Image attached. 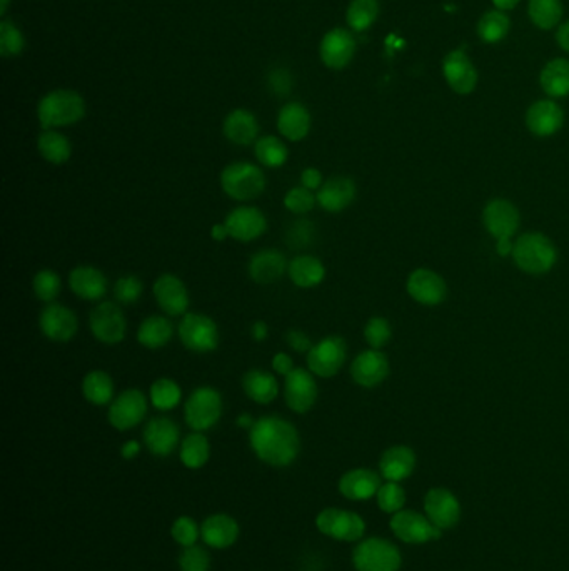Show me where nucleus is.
I'll return each instance as SVG.
<instances>
[{
    "instance_id": "obj_9",
    "label": "nucleus",
    "mask_w": 569,
    "mask_h": 571,
    "mask_svg": "<svg viewBox=\"0 0 569 571\" xmlns=\"http://www.w3.org/2000/svg\"><path fill=\"white\" fill-rule=\"evenodd\" d=\"M89 327L93 338L99 343L114 346L126 339L128 319L119 304L114 301H102L91 311Z\"/></svg>"
},
{
    "instance_id": "obj_35",
    "label": "nucleus",
    "mask_w": 569,
    "mask_h": 571,
    "mask_svg": "<svg viewBox=\"0 0 569 571\" xmlns=\"http://www.w3.org/2000/svg\"><path fill=\"white\" fill-rule=\"evenodd\" d=\"M174 336V325L165 316H149L140 323L138 341L147 350H161Z\"/></svg>"
},
{
    "instance_id": "obj_4",
    "label": "nucleus",
    "mask_w": 569,
    "mask_h": 571,
    "mask_svg": "<svg viewBox=\"0 0 569 571\" xmlns=\"http://www.w3.org/2000/svg\"><path fill=\"white\" fill-rule=\"evenodd\" d=\"M85 116V103L76 91H54L42 97L37 107V117L44 130L66 128Z\"/></svg>"
},
{
    "instance_id": "obj_63",
    "label": "nucleus",
    "mask_w": 569,
    "mask_h": 571,
    "mask_svg": "<svg viewBox=\"0 0 569 571\" xmlns=\"http://www.w3.org/2000/svg\"><path fill=\"white\" fill-rule=\"evenodd\" d=\"M256 421L253 420V416L249 415V413H244V415H241L239 418H237V426H241V428H253V424H254Z\"/></svg>"
},
{
    "instance_id": "obj_14",
    "label": "nucleus",
    "mask_w": 569,
    "mask_h": 571,
    "mask_svg": "<svg viewBox=\"0 0 569 571\" xmlns=\"http://www.w3.org/2000/svg\"><path fill=\"white\" fill-rule=\"evenodd\" d=\"M39 327L49 341L69 343L79 331V319L67 306L50 303L40 311Z\"/></svg>"
},
{
    "instance_id": "obj_33",
    "label": "nucleus",
    "mask_w": 569,
    "mask_h": 571,
    "mask_svg": "<svg viewBox=\"0 0 569 571\" xmlns=\"http://www.w3.org/2000/svg\"><path fill=\"white\" fill-rule=\"evenodd\" d=\"M414 467H416L414 451L403 444L386 450L381 456V461H379L381 475L387 481H395V483L411 477V473L414 471Z\"/></svg>"
},
{
    "instance_id": "obj_5",
    "label": "nucleus",
    "mask_w": 569,
    "mask_h": 571,
    "mask_svg": "<svg viewBox=\"0 0 569 571\" xmlns=\"http://www.w3.org/2000/svg\"><path fill=\"white\" fill-rule=\"evenodd\" d=\"M266 174L256 164L237 161L222 169V191L234 201L245 202L257 199L266 191Z\"/></svg>"
},
{
    "instance_id": "obj_24",
    "label": "nucleus",
    "mask_w": 569,
    "mask_h": 571,
    "mask_svg": "<svg viewBox=\"0 0 569 571\" xmlns=\"http://www.w3.org/2000/svg\"><path fill=\"white\" fill-rule=\"evenodd\" d=\"M289 263L278 249H262L249 261V276L256 284L269 286L288 274Z\"/></svg>"
},
{
    "instance_id": "obj_46",
    "label": "nucleus",
    "mask_w": 569,
    "mask_h": 571,
    "mask_svg": "<svg viewBox=\"0 0 569 571\" xmlns=\"http://www.w3.org/2000/svg\"><path fill=\"white\" fill-rule=\"evenodd\" d=\"M393 338L391 323L383 316H374L364 326V339L371 350H383Z\"/></svg>"
},
{
    "instance_id": "obj_44",
    "label": "nucleus",
    "mask_w": 569,
    "mask_h": 571,
    "mask_svg": "<svg viewBox=\"0 0 569 571\" xmlns=\"http://www.w3.org/2000/svg\"><path fill=\"white\" fill-rule=\"evenodd\" d=\"M379 15L378 0H352L349 4L348 23L358 32L369 29Z\"/></svg>"
},
{
    "instance_id": "obj_60",
    "label": "nucleus",
    "mask_w": 569,
    "mask_h": 571,
    "mask_svg": "<svg viewBox=\"0 0 569 571\" xmlns=\"http://www.w3.org/2000/svg\"><path fill=\"white\" fill-rule=\"evenodd\" d=\"M139 453L140 444L138 442H128L120 450V455L124 456L126 459H134Z\"/></svg>"
},
{
    "instance_id": "obj_18",
    "label": "nucleus",
    "mask_w": 569,
    "mask_h": 571,
    "mask_svg": "<svg viewBox=\"0 0 569 571\" xmlns=\"http://www.w3.org/2000/svg\"><path fill=\"white\" fill-rule=\"evenodd\" d=\"M152 292H154L156 303L165 315L173 316V317L187 315L189 291L184 281L177 278L175 274L171 272L161 274L154 282Z\"/></svg>"
},
{
    "instance_id": "obj_39",
    "label": "nucleus",
    "mask_w": 569,
    "mask_h": 571,
    "mask_svg": "<svg viewBox=\"0 0 569 571\" xmlns=\"http://www.w3.org/2000/svg\"><path fill=\"white\" fill-rule=\"evenodd\" d=\"M209 440L202 433L194 432L187 434L181 444V461L191 469H199L209 461Z\"/></svg>"
},
{
    "instance_id": "obj_20",
    "label": "nucleus",
    "mask_w": 569,
    "mask_h": 571,
    "mask_svg": "<svg viewBox=\"0 0 569 571\" xmlns=\"http://www.w3.org/2000/svg\"><path fill=\"white\" fill-rule=\"evenodd\" d=\"M526 128L536 138H551L565 126V112L555 101H536L526 111Z\"/></svg>"
},
{
    "instance_id": "obj_3",
    "label": "nucleus",
    "mask_w": 569,
    "mask_h": 571,
    "mask_svg": "<svg viewBox=\"0 0 569 571\" xmlns=\"http://www.w3.org/2000/svg\"><path fill=\"white\" fill-rule=\"evenodd\" d=\"M481 219L489 236L496 239V254L501 257L512 256V237L521 224L518 208L508 199H491L483 210Z\"/></svg>"
},
{
    "instance_id": "obj_32",
    "label": "nucleus",
    "mask_w": 569,
    "mask_h": 571,
    "mask_svg": "<svg viewBox=\"0 0 569 571\" xmlns=\"http://www.w3.org/2000/svg\"><path fill=\"white\" fill-rule=\"evenodd\" d=\"M288 276L294 286L301 290H313L325 278V266L319 257L313 254H301L289 261Z\"/></svg>"
},
{
    "instance_id": "obj_51",
    "label": "nucleus",
    "mask_w": 569,
    "mask_h": 571,
    "mask_svg": "<svg viewBox=\"0 0 569 571\" xmlns=\"http://www.w3.org/2000/svg\"><path fill=\"white\" fill-rule=\"evenodd\" d=\"M142 292H144V284L138 276H124V278L116 281L114 296H116L117 303H138Z\"/></svg>"
},
{
    "instance_id": "obj_41",
    "label": "nucleus",
    "mask_w": 569,
    "mask_h": 571,
    "mask_svg": "<svg viewBox=\"0 0 569 571\" xmlns=\"http://www.w3.org/2000/svg\"><path fill=\"white\" fill-rule=\"evenodd\" d=\"M511 27L510 17L502 11H488L483 13V17L477 22V35L486 44H498L501 42Z\"/></svg>"
},
{
    "instance_id": "obj_59",
    "label": "nucleus",
    "mask_w": 569,
    "mask_h": 571,
    "mask_svg": "<svg viewBox=\"0 0 569 571\" xmlns=\"http://www.w3.org/2000/svg\"><path fill=\"white\" fill-rule=\"evenodd\" d=\"M556 40H558L559 47L563 50L569 52V21L559 25L558 32H556Z\"/></svg>"
},
{
    "instance_id": "obj_64",
    "label": "nucleus",
    "mask_w": 569,
    "mask_h": 571,
    "mask_svg": "<svg viewBox=\"0 0 569 571\" xmlns=\"http://www.w3.org/2000/svg\"><path fill=\"white\" fill-rule=\"evenodd\" d=\"M9 2H11V0H2V4H0V13H5Z\"/></svg>"
},
{
    "instance_id": "obj_55",
    "label": "nucleus",
    "mask_w": 569,
    "mask_h": 571,
    "mask_svg": "<svg viewBox=\"0 0 569 571\" xmlns=\"http://www.w3.org/2000/svg\"><path fill=\"white\" fill-rule=\"evenodd\" d=\"M325 184V179H323V173L316 167H307L301 173V186L317 192L319 187Z\"/></svg>"
},
{
    "instance_id": "obj_16",
    "label": "nucleus",
    "mask_w": 569,
    "mask_h": 571,
    "mask_svg": "<svg viewBox=\"0 0 569 571\" xmlns=\"http://www.w3.org/2000/svg\"><path fill=\"white\" fill-rule=\"evenodd\" d=\"M351 378L360 388H376L383 385L391 373L389 360L381 350L360 351V354L351 362Z\"/></svg>"
},
{
    "instance_id": "obj_37",
    "label": "nucleus",
    "mask_w": 569,
    "mask_h": 571,
    "mask_svg": "<svg viewBox=\"0 0 569 571\" xmlns=\"http://www.w3.org/2000/svg\"><path fill=\"white\" fill-rule=\"evenodd\" d=\"M82 395L93 406H105L112 403L114 381L111 374L93 370L82 379Z\"/></svg>"
},
{
    "instance_id": "obj_19",
    "label": "nucleus",
    "mask_w": 569,
    "mask_h": 571,
    "mask_svg": "<svg viewBox=\"0 0 569 571\" xmlns=\"http://www.w3.org/2000/svg\"><path fill=\"white\" fill-rule=\"evenodd\" d=\"M442 74L448 85L459 95H467L476 89L477 70L465 50H451L442 60Z\"/></svg>"
},
{
    "instance_id": "obj_15",
    "label": "nucleus",
    "mask_w": 569,
    "mask_h": 571,
    "mask_svg": "<svg viewBox=\"0 0 569 571\" xmlns=\"http://www.w3.org/2000/svg\"><path fill=\"white\" fill-rule=\"evenodd\" d=\"M224 224L234 241L253 243L266 233L268 218L254 206H239L226 216Z\"/></svg>"
},
{
    "instance_id": "obj_47",
    "label": "nucleus",
    "mask_w": 569,
    "mask_h": 571,
    "mask_svg": "<svg viewBox=\"0 0 569 571\" xmlns=\"http://www.w3.org/2000/svg\"><path fill=\"white\" fill-rule=\"evenodd\" d=\"M282 202H284V208L289 212L302 216L314 210V206L317 204V199L314 191H309L304 186H298L290 187Z\"/></svg>"
},
{
    "instance_id": "obj_26",
    "label": "nucleus",
    "mask_w": 569,
    "mask_h": 571,
    "mask_svg": "<svg viewBox=\"0 0 569 571\" xmlns=\"http://www.w3.org/2000/svg\"><path fill=\"white\" fill-rule=\"evenodd\" d=\"M107 278L101 269L77 266L69 274L70 291L84 301H101L107 294Z\"/></svg>"
},
{
    "instance_id": "obj_58",
    "label": "nucleus",
    "mask_w": 569,
    "mask_h": 571,
    "mask_svg": "<svg viewBox=\"0 0 569 571\" xmlns=\"http://www.w3.org/2000/svg\"><path fill=\"white\" fill-rule=\"evenodd\" d=\"M251 335H253V339L257 341V343H261V341H264V339L268 338L269 335V327L264 321H256L253 326H251Z\"/></svg>"
},
{
    "instance_id": "obj_7",
    "label": "nucleus",
    "mask_w": 569,
    "mask_h": 571,
    "mask_svg": "<svg viewBox=\"0 0 569 571\" xmlns=\"http://www.w3.org/2000/svg\"><path fill=\"white\" fill-rule=\"evenodd\" d=\"M177 335L182 346L196 354H208L219 346V327L209 316L200 313H187L182 316Z\"/></svg>"
},
{
    "instance_id": "obj_2",
    "label": "nucleus",
    "mask_w": 569,
    "mask_h": 571,
    "mask_svg": "<svg viewBox=\"0 0 569 571\" xmlns=\"http://www.w3.org/2000/svg\"><path fill=\"white\" fill-rule=\"evenodd\" d=\"M512 261L529 276H543L556 266L558 249L547 234L531 231L514 241Z\"/></svg>"
},
{
    "instance_id": "obj_30",
    "label": "nucleus",
    "mask_w": 569,
    "mask_h": 571,
    "mask_svg": "<svg viewBox=\"0 0 569 571\" xmlns=\"http://www.w3.org/2000/svg\"><path fill=\"white\" fill-rule=\"evenodd\" d=\"M222 132L226 139L236 146H251L254 144L259 134V124L254 114L245 109H236L224 119Z\"/></svg>"
},
{
    "instance_id": "obj_6",
    "label": "nucleus",
    "mask_w": 569,
    "mask_h": 571,
    "mask_svg": "<svg viewBox=\"0 0 569 571\" xmlns=\"http://www.w3.org/2000/svg\"><path fill=\"white\" fill-rule=\"evenodd\" d=\"M222 416V397L216 388H196L184 405L187 426L194 432H208L216 426Z\"/></svg>"
},
{
    "instance_id": "obj_54",
    "label": "nucleus",
    "mask_w": 569,
    "mask_h": 571,
    "mask_svg": "<svg viewBox=\"0 0 569 571\" xmlns=\"http://www.w3.org/2000/svg\"><path fill=\"white\" fill-rule=\"evenodd\" d=\"M286 343L289 346V350L296 351V352H301V354H307L314 344L311 343V338L299 329H289L288 335H286Z\"/></svg>"
},
{
    "instance_id": "obj_25",
    "label": "nucleus",
    "mask_w": 569,
    "mask_h": 571,
    "mask_svg": "<svg viewBox=\"0 0 569 571\" xmlns=\"http://www.w3.org/2000/svg\"><path fill=\"white\" fill-rule=\"evenodd\" d=\"M356 40L346 29L327 32L321 44V58L331 69H344L354 58Z\"/></svg>"
},
{
    "instance_id": "obj_21",
    "label": "nucleus",
    "mask_w": 569,
    "mask_h": 571,
    "mask_svg": "<svg viewBox=\"0 0 569 571\" xmlns=\"http://www.w3.org/2000/svg\"><path fill=\"white\" fill-rule=\"evenodd\" d=\"M391 528L396 537L406 543H426L441 537V530L416 512H397Z\"/></svg>"
},
{
    "instance_id": "obj_1",
    "label": "nucleus",
    "mask_w": 569,
    "mask_h": 571,
    "mask_svg": "<svg viewBox=\"0 0 569 571\" xmlns=\"http://www.w3.org/2000/svg\"><path fill=\"white\" fill-rule=\"evenodd\" d=\"M249 443L261 461L278 468L289 467L301 450L296 426L274 415L256 420L249 430Z\"/></svg>"
},
{
    "instance_id": "obj_50",
    "label": "nucleus",
    "mask_w": 569,
    "mask_h": 571,
    "mask_svg": "<svg viewBox=\"0 0 569 571\" xmlns=\"http://www.w3.org/2000/svg\"><path fill=\"white\" fill-rule=\"evenodd\" d=\"M23 49V37L21 31L11 22H0V54L4 58H12L21 54Z\"/></svg>"
},
{
    "instance_id": "obj_40",
    "label": "nucleus",
    "mask_w": 569,
    "mask_h": 571,
    "mask_svg": "<svg viewBox=\"0 0 569 571\" xmlns=\"http://www.w3.org/2000/svg\"><path fill=\"white\" fill-rule=\"evenodd\" d=\"M254 154L259 164L268 169L282 167L288 163V157H289L286 144L276 136H264L257 139L254 144Z\"/></svg>"
},
{
    "instance_id": "obj_31",
    "label": "nucleus",
    "mask_w": 569,
    "mask_h": 571,
    "mask_svg": "<svg viewBox=\"0 0 569 571\" xmlns=\"http://www.w3.org/2000/svg\"><path fill=\"white\" fill-rule=\"evenodd\" d=\"M278 129H280L282 138L292 140V142L306 139L309 130H311V114L299 103L286 104L280 111Z\"/></svg>"
},
{
    "instance_id": "obj_56",
    "label": "nucleus",
    "mask_w": 569,
    "mask_h": 571,
    "mask_svg": "<svg viewBox=\"0 0 569 571\" xmlns=\"http://www.w3.org/2000/svg\"><path fill=\"white\" fill-rule=\"evenodd\" d=\"M271 364H272V370L280 374V376H284V378L294 370V361H292V358H290L289 354H286V352L274 354Z\"/></svg>"
},
{
    "instance_id": "obj_38",
    "label": "nucleus",
    "mask_w": 569,
    "mask_h": 571,
    "mask_svg": "<svg viewBox=\"0 0 569 571\" xmlns=\"http://www.w3.org/2000/svg\"><path fill=\"white\" fill-rule=\"evenodd\" d=\"M37 149L47 163L54 164V165L67 163L72 156L70 140L64 134L58 132L56 129L44 130L37 138Z\"/></svg>"
},
{
    "instance_id": "obj_62",
    "label": "nucleus",
    "mask_w": 569,
    "mask_h": 571,
    "mask_svg": "<svg viewBox=\"0 0 569 571\" xmlns=\"http://www.w3.org/2000/svg\"><path fill=\"white\" fill-rule=\"evenodd\" d=\"M493 4L496 5L498 11H511L520 4V0H493Z\"/></svg>"
},
{
    "instance_id": "obj_48",
    "label": "nucleus",
    "mask_w": 569,
    "mask_h": 571,
    "mask_svg": "<svg viewBox=\"0 0 569 571\" xmlns=\"http://www.w3.org/2000/svg\"><path fill=\"white\" fill-rule=\"evenodd\" d=\"M314 224L307 219H298V221L290 222L288 231H286V243L290 249L301 251L306 249L314 243Z\"/></svg>"
},
{
    "instance_id": "obj_10",
    "label": "nucleus",
    "mask_w": 569,
    "mask_h": 571,
    "mask_svg": "<svg viewBox=\"0 0 569 571\" xmlns=\"http://www.w3.org/2000/svg\"><path fill=\"white\" fill-rule=\"evenodd\" d=\"M354 567L358 571H397L401 555L393 543L381 538H369L354 549Z\"/></svg>"
},
{
    "instance_id": "obj_45",
    "label": "nucleus",
    "mask_w": 569,
    "mask_h": 571,
    "mask_svg": "<svg viewBox=\"0 0 569 571\" xmlns=\"http://www.w3.org/2000/svg\"><path fill=\"white\" fill-rule=\"evenodd\" d=\"M32 290L39 301L47 304L54 303L62 290V281L56 271L40 269L32 280Z\"/></svg>"
},
{
    "instance_id": "obj_57",
    "label": "nucleus",
    "mask_w": 569,
    "mask_h": 571,
    "mask_svg": "<svg viewBox=\"0 0 569 571\" xmlns=\"http://www.w3.org/2000/svg\"><path fill=\"white\" fill-rule=\"evenodd\" d=\"M271 84H272V89H274L276 93L280 94V95L289 94L290 79L286 72H282V70L274 72V74L271 76Z\"/></svg>"
},
{
    "instance_id": "obj_8",
    "label": "nucleus",
    "mask_w": 569,
    "mask_h": 571,
    "mask_svg": "<svg viewBox=\"0 0 569 571\" xmlns=\"http://www.w3.org/2000/svg\"><path fill=\"white\" fill-rule=\"evenodd\" d=\"M348 358V344L344 338L333 335L325 336L316 343L311 351L306 354L307 370L317 378H333L336 376Z\"/></svg>"
},
{
    "instance_id": "obj_13",
    "label": "nucleus",
    "mask_w": 569,
    "mask_h": 571,
    "mask_svg": "<svg viewBox=\"0 0 569 571\" xmlns=\"http://www.w3.org/2000/svg\"><path fill=\"white\" fill-rule=\"evenodd\" d=\"M319 397V388L314 374L304 368H294L284 379L286 405L298 415L311 411Z\"/></svg>"
},
{
    "instance_id": "obj_12",
    "label": "nucleus",
    "mask_w": 569,
    "mask_h": 571,
    "mask_svg": "<svg viewBox=\"0 0 569 571\" xmlns=\"http://www.w3.org/2000/svg\"><path fill=\"white\" fill-rule=\"evenodd\" d=\"M406 291L422 306H440L448 299V282L441 274L428 268L414 269L406 281Z\"/></svg>"
},
{
    "instance_id": "obj_53",
    "label": "nucleus",
    "mask_w": 569,
    "mask_h": 571,
    "mask_svg": "<svg viewBox=\"0 0 569 571\" xmlns=\"http://www.w3.org/2000/svg\"><path fill=\"white\" fill-rule=\"evenodd\" d=\"M173 538L182 547L196 545L199 538V526L192 518L181 516L175 520L173 525Z\"/></svg>"
},
{
    "instance_id": "obj_11",
    "label": "nucleus",
    "mask_w": 569,
    "mask_h": 571,
    "mask_svg": "<svg viewBox=\"0 0 569 571\" xmlns=\"http://www.w3.org/2000/svg\"><path fill=\"white\" fill-rule=\"evenodd\" d=\"M146 415H147V397L138 388H130L122 391L111 403L107 420L117 432H128L140 424L146 418Z\"/></svg>"
},
{
    "instance_id": "obj_36",
    "label": "nucleus",
    "mask_w": 569,
    "mask_h": 571,
    "mask_svg": "<svg viewBox=\"0 0 569 571\" xmlns=\"http://www.w3.org/2000/svg\"><path fill=\"white\" fill-rule=\"evenodd\" d=\"M541 89L553 99H561L569 95V60L553 58L549 60L539 76Z\"/></svg>"
},
{
    "instance_id": "obj_34",
    "label": "nucleus",
    "mask_w": 569,
    "mask_h": 571,
    "mask_svg": "<svg viewBox=\"0 0 569 571\" xmlns=\"http://www.w3.org/2000/svg\"><path fill=\"white\" fill-rule=\"evenodd\" d=\"M245 397L257 405H269L280 397V383L274 374L262 370H249L243 376Z\"/></svg>"
},
{
    "instance_id": "obj_29",
    "label": "nucleus",
    "mask_w": 569,
    "mask_h": 571,
    "mask_svg": "<svg viewBox=\"0 0 569 571\" xmlns=\"http://www.w3.org/2000/svg\"><path fill=\"white\" fill-rule=\"evenodd\" d=\"M200 537L212 549H227L237 541L239 525L229 514H212L200 526Z\"/></svg>"
},
{
    "instance_id": "obj_61",
    "label": "nucleus",
    "mask_w": 569,
    "mask_h": 571,
    "mask_svg": "<svg viewBox=\"0 0 569 571\" xmlns=\"http://www.w3.org/2000/svg\"><path fill=\"white\" fill-rule=\"evenodd\" d=\"M210 237H212L214 241H219V243H222L224 239H227L229 233H227L226 224H224V222H221V224H214L212 229H210Z\"/></svg>"
},
{
    "instance_id": "obj_17",
    "label": "nucleus",
    "mask_w": 569,
    "mask_h": 571,
    "mask_svg": "<svg viewBox=\"0 0 569 571\" xmlns=\"http://www.w3.org/2000/svg\"><path fill=\"white\" fill-rule=\"evenodd\" d=\"M316 525L321 533L341 541H356L364 535V530H366L360 514L342 512L336 508H327L317 514Z\"/></svg>"
},
{
    "instance_id": "obj_43",
    "label": "nucleus",
    "mask_w": 569,
    "mask_h": 571,
    "mask_svg": "<svg viewBox=\"0 0 569 571\" xmlns=\"http://www.w3.org/2000/svg\"><path fill=\"white\" fill-rule=\"evenodd\" d=\"M528 13L536 27L549 31L561 21L563 4L561 0H529Z\"/></svg>"
},
{
    "instance_id": "obj_49",
    "label": "nucleus",
    "mask_w": 569,
    "mask_h": 571,
    "mask_svg": "<svg viewBox=\"0 0 569 571\" xmlns=\"http://www.w3.org/2000/svg\"><path fill=\"white\" fill-rule=\"evenodd\" d=\"M378 503H379V508L386 513H396L405 506L406 493L397 483L389 481L378 491Z\"/></svg>"
},
{
    "instance_id": "obj_52",
    "label": "nucleus",
    "mask_w": 569,
    "mask_h": 571,
    "mask_svg": "<svg viewBox=\"0 0 569 571\" xmlns=\"http://www.w3.org/2000/svg\"><path fill=\"white\" fill-rule=\"evenodd\" d=\"M181 571H209V553L200 547H186L179 558Z\"/></svg>"
},
{
    "instance_id": "obj_22",
    "label": "nucleus",
    "mask_w": 569,
    "mask_h": 571,
    "mask_svg": "<svg viewBox=\"0 0 569 571\" xmlns=\"http://www.w3.org/2000/svg\"><path fill=\"white\" fill-rule=\"evenodd\" d=\"M358 187L356 183L348 175H334L325 181V184L319 187L316 192L317 204L327 212H341L348 210L349 206L356 199Z\"/></svg>"
},
{
    "instance_id": "obj_23",
    "label": "nucleus",
    "mask_w": 569,
    "mask_h": 571,
    "mask_svg": "<svg viewBox=\"0 0 569 571\" xmlns=\"http://www.w3.org/2000/svg\"><path fill=\"white\" fill-rule=\"evenodd\" d=\"M179 426L165 416L152 418L144 430V443L154 456H169L179 443Z\"/></svg>"
},
{
    "instance_id": "obj_28",
    "label": "nucleus",
    "mask_w": 569,
    "mask_h": 571,
    "mask_svg": "<svg viewBox=\"0 0 569 571\" xmlns=\"http://www.w3.org/2000/svg\"><path fill=\"white\" fill-rule=\"evenodd\" d=\"M381 488V478L378 473L366 468L351 469L339 481V491L349 500H368Z\"/></svg>"
},
{
    "instance_id": "obj_27",
    "label": "nucleus",
    "mask_w": 569,
    "mask_h": 571,
    "mask_svg": "<svg viewBox=\"0 0 569 571\" xmlns=\"http://www.w3.org/2000/svg\"><path fill=\"white\" fill-rule=\"evenodd\" d=\"M424 508L430 516L431 523L438 526L440 530L453 528L459 522V514H461L459 503L454 498L453 493L448 490H442V488L431 490L426 495Z\"/></svg>"
},
{
    "instance_id": "obj_42",
    "label": "nucleus",
    "mask_w": 569,
    "mask_h": 571,
    "mask_svg": "<svg viewBox=\"0 0 569 571\" xmlns=\"http://www.w3.org/2000/svg\"><path fill=\"white\" fill-rule=\"evenodd\" d=\"M182 399V389L171 378L156 379L149 389V401L159 411H171L179 406Z\"/></svg>"
}]
</instances>
